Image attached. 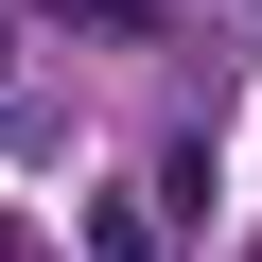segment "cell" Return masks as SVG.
Instances as JSON below:
<instances>
[{
    "label": "cell",
    "instance_id": "cell-1",
    "mask_svg": "<svg viewBox=\"0 0 262 262\" xmlns=\"http://www.w3.org/2000/svg\"><path fill=\"white\" fill-rule=\"evenodd\" d=\"M88 262H158V210H140V192H105V210H88Z\"/></svg>",
    "mask_w": 262,
    "mask_h": 262
},
{
    "label": "cell",
    "instance_id": "cell-2",
    "mask_svg": "<svg viewBox=\"0 0 262 262\" xmlns=\"http://www.w3.org/2000/svg\"><path fill=\"white\" fill-rule=\"evenodd\" d=\"M0 53H18V35H0Z\"/></svg>",
    "mask_w": 262,
    "mask_h": 262
},
{
    "label": "cell",
    "instance_id": "cell-3",
    "mask_svg": "<svg viewBox=\"0 0 262 262\" xmlns=\"http://www.w3.org/2000/svg\"><path fill=\"white\" fill-rule=\"evenodd\" d=\"M0 262H18V245H0Z\"/></svg>",
    "mask_w": 262,
    "mask_h": 262
}]
</instances>
